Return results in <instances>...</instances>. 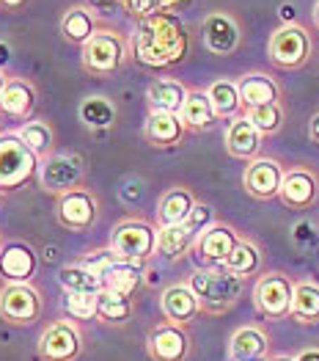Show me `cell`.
Listing matches in <instances>:
<instances>
[{
  "label": "cell",
  "instance_id": "cell-1",
  "mask_svg": "<svg viewBox=\"0 0 319 361\" xmlns=\"http://www.w3.org/2000/svg\"><path fill=\"white\" fill-rule=\"evenodd\" d=\"M132 50L135 59L151 69L179 63L190 50V33L184 20L174 11H157L141 20L132 36Z\"/></svg>",
  "mask_w": 319,
  "mask_h": 361
},
{
  "label": "cell",
  "instance_id": "cell-2",
  "mask_svg": "<svg viewBox=\"0 0 319 361\" xmlns=\"http://www.w3.org/2000/svg\"><path fill=\"white\" fill-rule=\"evenodd\" d=\"M187 284L199 295L204 314H226L245 293V279L234 276L226 268H199Z\"/></svg>",
  "mask_w": 319,
  "mask_h": 361
},
{
  "label": "cell",
  "instance_id": "cell-3",
  "mask_svg": "<svg viewBox=\"0 0 319 361\" xmlns=\"http://www.w3.org/2000/svg\"><path fill=\"white\" fill-rule=\"evenodd\" d=\"M157 238H160V229H154L149 221L130 218V221H121L113 229L111 248L127 262L146 265L157 251Z\"/></svg>",
  "mask_w": 319,
  "mask_h": 361
},
{
  "label": "cell",
  "instance_id": "cell-4",
  "mask_svg": "<svg viewBox=\"0 0 319 361\" xmlns=\"http://www.w3.org/2000/svg\"><path fill=\"white\" fill-rule=\"evenodd\" d=\"M39 157L25 147V141L17 133L0 135V188L17 190L36 174Z\"/></svg>",
  "mask_w": 319,
  "mask_h": 361
},
{
  "label": "cell",
  "instance_id": "cell-5",
  "mask_svg": "<svg viewBox=\"0 0 319 361\" xmlns=\"http://www.w3.org/2000/svg\"><path fill=\"white\" fill-rule=\"evenodd\" d=\"M44 312L42 293L33 284L23 281H6L0 290V317L8 326H33Z\"/></svg>",
  "mask_w": 319,
  "mask_h": 361
},
{
  "label": "cell",
  "instance_id": "cell-6",
  "mask_svg": "<svg viewBox=\"0 0 319 361\" xmlns=\"http://www.w3.org/2000/svg\"><path fill=\"white\" fill-rule=\"evenodd\" d=\"M292 298H294V281L287 273H264L254 287V306L267 320L292 317Z\"/></svg>",
  "mask_w": 319,
  "mask_h": 361
},
{
  "label": "cell",
  "instance_id": "cell-7",
  "mask_svg": "<svg viewBox=\"0 0 319 361\" xmlns=\"http://www.w3.org/2000/svg\"><path fill=\"white\" fill-rule=\"evenodd\" d=\"M124 59H127V44L113 30H96L83 44V53H80L83 69L91 75H99V78L113 75L124 63Z\"/></svg>",
  "mask_w": 319,
  "mask_h": 361
},
{
  "label": "cell",
  "instance_id": "cell-8",
  "mask_svg": "<svg viewBox=\"0 0 319 361\" xmlns=\"http://www.w3.org/2000/svg\"><path fill=\"white\" fill-rule=\"evenodd\" d=\"M83 353V334L75 320H56L39 336V356L44 361H77Z\"/></svg>",
  "mask_w": 319,
  "mask_h": 361
},
{
  "label": "cell",
  "instance_id": "cell-9",
  "mask_svg": "<svg viewBox=\"0 0 319 361\" xmlns=\"http://www.w3.org/2000/svg\"><path fill=\"white\" fill-rule=\"evenodd\" d=\"M267 53H270V61L281 69H297L303 66L308 56H311V39L306 28L300 25H281L270 36V44H267Z\"/></svg>",
  "mask_w": 319,
  "mask_h": 361
},
{
  "label": "cell",
  "instance_id": "cell-10",
  "mask_svg": "<svg viewBox=\"0 0 319 361\" xmlns=\"http://www.w3.org/2000/svg\"><path fill=\"white\" fill-rule=\"evenodd\" d=\"M190 331L187 326H176V323H160L154 326L146 336V353L151 361H184L190 356Z\"/></svg>",
  "mask_w": 319,
  "mask_h": 361
},
{
  "label": "cell",
  "instance_id": "cell-11",
  "mask_svg": "<svg viewBox=\"0 0 319 361\" xmlns=\"http://www.w3.org/2000/svg\"><path fill=\"white\" fill-rule=\"evenodd\" d=\"M56 215H58L61 226H66L69 232H88L96 224L99 204H96L94 193H88L83 188H75V190H66L58 196Z\"/></svg>",
  "mask_w": 319,
  "mask_h": 361
},
{
  "label": "cell",
  "instance_id": "cell-12",
  "mask_svg": "<svg viewBox=\"0 0 319 361\" xmlns=\"http://www.w3.org/2000/svg\"><path fill=\"white\" fill-rule=\"evenodd\" d=\"M83 182V160L77 154H50L42 160V185L50 193L75 190Z\"/></svg>",
  "mask_w": 319,
  "mask_h": 361
},
{
  "label": "cell",
  "instance_id": "cell-13",
  "mask_svg": "<svg viewBox=\"0 0 319 361\" xmlns=\"http://www.w3.org/2000/svg\"><path fill=\"white\" fill-rule=\"evenodd\" d=\"M281 182H284V169L278 160L273 157H256L248 163L245 174H242V185L254 199H275L281 193Z\"/></svg>",
  "mask_w": 319,
  "mask_h": 361
},
{
  "label": "cell",
  "instance_id": "cell-14",
  "mask_svg": "<svg viewBox=\"0 0 319 361\" xmlns=\"http://www.w3.org/2000/svg\"><path fill=\"white\" fill-rule=\"evenodd\" d=\"M239 243V235L226 224H212L201 238L196 240V257L206 268H223L234 248Z\"/></svg>",
  "mask_w": 319,
  "mask_h": 361
},
{
  "label": "cell",
  "instance_id": "cell-15",
  "mask_svg": "<svg viewBox=\"0 0 319 361\" xmlns=\"http://www.w3.org/2000/svg\"><path fill=\"white\" fill-rule=\"evenodd\" d=\"M36 268H39V257L30 243L11 240L0 248V273L6 276V281L30 284L36 276Z\"/></svg>",
  "mask_w": 319,
  "mask_h": 361
},
{
  "label": "cell",
  "instance_id": "cell-16",
  "mask_svg": "<svg viewBox=\"0 0 319 361\" xmlns=\"http://www.w3.org/2000/svg\"><path fill=\"white\" fill-rule=\"evenodd\" d=\"M160 309L163 317L176 326H190L199 314H201V301L199 295L190 290V284H171L168 290H163L160 295Z\"/></svg>",
  "mask_w": 319,
  "mask_h": 361
},
{
  "label": "cell",
  "instance_id": "cell-17",
  "mask_svg": "<svg viewBox=\"0 0 319 361\" xmlns=\"http://www.w3.org/2000/svg\"><path fill=\"white\" fill-rule=\"evenodd\" d=\"M204 44L209 53L215 56H232L234 50L239 47V25L237 20L223 14V11H215L204 20Z\"/></svg>",
  "mask_w": 319,
  "mask_h": 361
},
{
  "label": "cell",
  "instance_id": "cell-18",
  "mask_svg": "<svg viewBox=\"0 0 319 361\" xmlns=\"http://www.w3.org/2000/svg\"><path fill=\"white\" fill-rule=\"evenodd\" d=\"M281 202L292 207V210H308L319 196V185L317 177L306 169H294V171H287L284 174V182H281Z\"/></svg>",
  "mask_w": 319,
  "mask_h": 361
},
{
  "label": "cell",
  "instance_id": "cell-19",
  "mask_svg": "<svg viewBox=\"0 0 319 361\" xmlns=\"http://www.w3.org/2000/svg\"><path fill=\"white\" fill-rule=\"evenodd\" d=\"M184 124L179 119V114H165V111H151L146 116L144 124V138L151 147H160V149H168L182 144L184 138Z\"/></svg>",
  "mask_w": 319,
  "mask_h": 361
},
{
  "label": "cell",
  "instance_id": "cell-20",
  "mask_svg": "<svg viewBox=\"0 0 319 361\" xmlns=\"http://www.w3.org/2000/svg\"><path fill=\"white\" fill-rule=\"evenodd\" d=\"M261 138L264 135L256 130L254 121L248 116H237L226 130V149L232 157H239V160H256L261 149Z\"/></svg>",
  "mask_w": 319,
  "mask_h": 361
},
{
  "label": "cell",
  "instance_id": "cell-21",
  "mask_svg": "<svg viewBox=\"0 0 319 361\" xmlns=\"http://www.w3.org/2000/svg\"><path fill=\"white\" fill-rule=\"evenodd\" d=\"M270 339L261 326H242L229 339V361H256L267 359Z\"/></svg>",
  "mask_w": 319,
  "mask_h": 361
},
{
  "label": "cell",
  "instance_id": "cell-22",
  "mask_svg": "<svg viewBox=\"0 0 319 361\" xmlns=\"http://www.w3.org/2000/svg\"><path fill=\"white\" fill-rule=\"evenodd\" d=\"M239 97H242V108H261V105H273L281 99V89L273 78L261 75V72H251L245 75L239 83Z\"/></svg>",
  "mask_w": 319,
  "mask_h": 361
},
{
  "label": "cell",
  "instance_id": "cell-23",
  "mask_svg": "<svg viewBox=\"0 0 319 361\" xmlns=\"http://www.w3.org/2000/svg\"><path fill=\"white\" fill-rule=\"evenodd\" d=\"M36 111V89L28 80H8L0 94V114L11 119H28Z\"/></svg>",
  "mask_w": 319,
  "mask_h": 361
},
{
  "label": "cell",
  "instance_id": "cell-24",
  "mask_svg": "<svg viewBox=\"0 0 319 361\" xmlns=\"http://www.w3.org/2000/svg\"><path fill=\"white\" fill-rule=\"evenodd\" d=\"M199 202L193 199V193L187 188H171L168 193H163L160 207H157V224L160 226H174L184 224L190 218V212Z\"/></svg>",
  "mask_w": 319,
  "mask_h": 361
},
{
  "label": "cell",
  "instance_id": "cell-25",
  "mask_svg": "<svg viewBox=\"0 0 319 361\" xmlns=\"http://www.w3.org/2000/svg\"><path fill=\"white\" fill-rule=\"evenodd\" d=\"M179 119H182V124L187 130H193V133L209 130L215 124V119H218L209 94L206 91H190L187 99H184V105H182V111H179Z\"/></svg>",
  "mask_w": 319,
  "mask_h": 361
},
{
  "label": "cell",
  "instance_id": "cell-26",
  "mask_svg": "<svg viewBox=\"0 0 319 361\" xmlns=\"http://www.w3.org/2000/svg\"><path fill=\"white\" fill-rule=\"evenodd\" d=\"M190 91L184 89L179 80L171 78H163V80H154L149 91H146V99L151 105V111H165V114H179L184 99H187Z\"/></svg>",
  "mask_w": 319,
  "mask_h": 361
},
{
  "label": "cell",
  "instance_id": "cell-27",
  "mask_svg": "<svg viewBox=\"0 0 319 361\" xmlns=\"http://www.w3.org/2000/svg\"><path fill=\"white\" fill-rule=\"evenodd\" d=\"M144 281V265L138 262H127V259H118L111 271L102 276V290H111L118 295H130L141 287Z\"/></svg>",
  "mask_w": 319,
  "mask_h": 361
},
{
  "label": "cell",
  "instance_id": "cell-28",
  "mask_svg": "<svg viewBox=\"0 0 319 361\" xmlns=\"http://www.w3.org/2000/svg\"><path fill=\"white\" fill-rule=\"evenodd\" d=\"M199 240V235L187 226V224H174V226H160V238H157V254H163L165 259H179L184 257Z\"/></svg>",
  "mask_w": 319,
  "mask_h": 361
},
{
  "label": "cell",
  "instance_id": "cell-29",
  "mask_svg": "<svg viewBox=\"0 0 319 361\" xmlns=\"http://www.w3.org/2000/svg\"><path fill=\"white\" fill-rule=\"evenodd\" d=\"M58 284L63 287L66 295H96L102 293V281L88 271L83 262H75V265H63L58 271Z\"/></svg>",
  "mask_w": 319,
  "mask_h": 361
},
{
  "label": "cell",
  "instance_id": "cell-30",
  "mask_svg": "<svg viewBox=\"0 0 319 361\" xmlns=\"http://www.w3.org/2000/svg\"><path fill=\"white\" fill-rule=\"evenodd\" d=\"M209 99H212V108L218 114V119H237L239 111H242V97H239V86L232 80H215L209 89Z\"/></svg>",
  "mask_w": 319,
  "mask_h": 361
},
{
  "label": "cell",
  "instance_id": "cell-31",
  "mask_svg": "<svg viewBox=\"0 0 319 361\" xmlns=\"http://www.w3.org/2000/svg\"><path fill=\"white\" fill-rule=\"evenodd\" d=\"M292 317L303 326H311L319 320V284L314 281H300L294 284V298H292Z\"/></svg>",
  "mask_w": 319,
  "mask_h": 361
},
{
  "label": "cell",
  "instance_id": "cell-32",
  "mask_svg": "<svg viewBox=\"0 0 319 361\" xmlns=\"http://www.w3.org/2000/svg\"><path fill=\"white\" fill-rule=\"evenodd\" d=\"M132 317V301L130 295H118L111 290L99 293V303H96V320L108 323V326H124Z\"/></svg>",
  "mask_w": 319,
  "mask_h": 361
},
{
  "label": "cell",
  "instance_id": "cell-33",
  "mask_svg": "<svg viewBox=\"0 0 319 361\" xmlns=\"http://www.w3.org/2000/svg\"><path fill=\"white\" fill-rule=\"evenodd\" d=\"M61 33H63V39H66L69 44H86L88 39L96 33L91 11L83 8V6L69 8V11L63 14V20H61Z\"/></svg>",
  "mask_w": 319,
  "mask_h": 361
},
{
  "label": "cell",
  "instance_id": "cell-34",
  "mask_svg": "<svg viewBox=\"0 0 319 361\" xmlns=\"http://www.w3.org/2000/svg\"><path fill=\"white\" fill-rule=\"evenodd\" d=\"M223 268L239 279H248V276H256L261 268V251L256 243L251 240H239L237 248L229 254V259L223 262Z\"/></svg>",
  "mask_w": 319,
  "mask_h": 361
},
{
  "label": "cell",
  "instance_id": "cell-35",
  "mask_svg": "<svg viewBox=\"0 0 319 361\" xmlns=\"http://www.w3.org/2000/svg\"><path fill=\"white\" fill-rule=\"evenodd\" d=\"M80 119L91 130H108L116 121V108L105 97H86L80 102Z\"/></svg>",
  "mask_w": 319,
  "mask_h": 361
},
{
  "label": "cell",
  "instance_id": "cell-36",
  "mask_svg": "<svg viewBox=\"0 0 319 361\" xmlns=\"http://www.w3.org/2000/svg\"><path fill=\"white\" fill-rule=\"evenodd\" d=\"M17 135L25 141V147H28L36 157H42V160L50 157L53 144H56V135H53V127H50L47 121H25Z\"/></svg>",
  "mask_w": 319,
  "mask_h": 361
},
{
  "label": "cell",
  "instance_id": "cell-37",
  "mask_svg": "<svg viewBox=\"0 0 319 361\" xmlns=\"http://www.w3.org/2000/svg\"><path fill=\"white\" fill-rule=\"evenodd\" d=\"M245 116L256 124V130H259L261 135H273V133H278L284 127V108H281V102L251 108Z\"/></svg>",
  "mask_w": 319,
  "mask_h": 361
},
{
  "label": "cell",
  "instance_id": "cell-38",
  "mask_svg": "<svg viewBox=\"0 0 319 361\" xmlns=\"http://www.w3.org/2000/svg\"><path fill=\"white\" fill-rule=\"evenodd\" d=\"M96 303H99V293L96 295H66L63 298V309L69 312L72 320H94L96 317Z\"/></svg>",
  "mask_w": 319,
  "mask_h": 361
},
{
  "label": "cell",
  "instance_id": "cell-39",
  "mask_svg": "<svg viewBox=\"0 0 319 361\" xmlns=\"http://www.w3.org/2000/svg\"><path fill=\"white\" fill-rule=\"evenodd\" d=\"M118 259H121V257H118L113 248H99V251H91V254H88L86 259H83V265L102 281V276L111 271Z\"/></svg>",
  "mask_w": 319,
  "mask_h": 361
},
{
  "label": "cell",
  "instance_id": "cell-40",
  "mask_svg": "<svg viewBox=\"0 0 319 361\" xmlns=\"http://www.w3.org/2000/svg\"><path fill=\"white\" fill-rule=\"evenodd\" d=\"M121 8L130 14V17H138L146 20L157 11H163V0H121Z\"/></svg>",
  "mask_w": 319,
  "mask_h": 361
},
{
  "label": "cell",
  "instance_id": "cell-41",
  "mask_svg": "<svg viewBox=\"0 0 319 361\" xmlns=\"http://www.w3.org/2000/svg\"><path fill=\"white\" fill-rule=\"evenodd\" d=\"M184 224H187V226L201 238L204 232L212 226V207H209V204H196L193 212H190V218H187Z\"/></svg>",
  "mask_w": 319,
  "mask_h": 361
},
{
  "label": "cell",
  "instance_id": "cell-42",
  "mask_svg": "<svg viewBox=\"0 0 319 361\" xmlns=\"http://www.w3.org/2000/svg\"><path fill=\"white\" fill-rule=\"evenodd\" d=\"M294 361H319V348H306V350H300Z\"/></svg>",
  "mask_w": 319,
  "mask_h": 361
},
{
  "label": "cell",
  "instance_id": "cell-43",
  "mask_svg": "<svg viewBox=\"0 0 319 361\" xmlns=\"http://www.w3.org/2000/svg\"><path fill=\"white\" fill-rule=\"evenodd\" d=\"M308 133H311V141L314 144H319V114L311 119V127H308Z\"/></svg>",
  "mask_w": 319,
  "mask_h": 361
},
{
  "label": "cell",
  "instance_id": "cell-44",
  "mask_svg": "<svg viewBox=\"0 0 319 361\" xmlns=\"http://www.w3.org/2000/svg\"><path fill=\"white\" fill-rule=\"evenodd\" d=\"M28 0H0V6H6V8H11V11H17V8H23Z\"/></svg>",
  "mask_w": 319,
  "mask_h": 361
},
{
  "label": "cell",
  "instance_id": "cell-45",
  "mask_svg": "<svg viewBox=\"0 0 319 361\" xmlns=\"http://www.w3.org/2000/svg\"><path fill=\"white\" fill-rule=\"evenodd\" d=\"M94 8H108V6H113V3H121V0H88Z\"/></svg>",
  "mask_w": 319,
  "mask_h": 361
},
{
  "label": "cell",
  "instance_id": "cell-46",
  "mask_svg": "<svg viewBox=\"0 0 319 361\" xmlns=\"http://www.w3.org/2000/svg\"><path fill=\"white\" fill-rule=\"evenodd\" d=\"M8 59H11V56H8V47L0 42V66H6V63H8Z\"/></svg>",
  "mask_w": 319,
  "mask_h": 361
},
{
  "label": "cell",
  "instance_id": "cell-47",
  "mask_svg": "<svg viewBox=\"0 0 319 361\" xmlns=\"http://www.w3.org/2000/svg\"><path fill=\"white\" fill-rule=\"evenodd\" d=\"M182 3H187V0H163V11H171V8L182 6Z\"/></svg>",
  "mask_w": 319,
  "mask_h": 361
},
{
  "label": "cell",
  "instance_id": "cell-48",
  "mask_svg": "<svg viewBox=\"0 0 319 361\" xmlns=\"http://www.w3.org/2000/svg\"><path fill=\"white\" fill-rule=\"evenodd\" d=\"M292 11H294L292 6H281V14H284V20H292Z\"/></svg>",
  "mask_w": 319,
  "mask_h": 361
},
{
  "label": "cell",
  "instance_id": "cell-49",
  "mask_svg": "<svg viewBox=\"0 0 319 361\" xmlns=\"http://www.w3.org/2000/svg\"><path fill=\"white\" fill-rule=\"evenodd\" d=\"M270 361H294V356H273Z\"/></svg>",
  "mask_w": 319,
  "mask_h": 361
},
{
  "label": "cell",
  "instance_id": "cell-50",
  "mask_svg": "<svg viewBox=\"0 0 319 361\" xmlns=\"http://www.w3.org/2000/svg\"><path fill=\"white\" fill-rule=\"evenodd\" d=\"M314 23H317V28H319V3L314 6Z\"/></svg>",
  "mask_w": 319,
  "mask_h": 361
},
{
  "label": "cell",
  "instance_id": "cell-51",
  "mask_svg": "<svg viewBox=\"0 0 319 361\" xmlns=\"http://www.w3.org/2000/svg\"><path fill=\"white\" fill-rule=\"evenodd\" d=\"M6 83H8V80H6V78H3V72H0V94H3V89H6Z\"/></svg>",
  "mask_w": 319,
  "mask_h": 361
},
{
  "label": "cell",
  "instance_id": "cell-52",
  "mask_svg": "<svg viewBox=\"0 0 319 361\" xmlns=\"http://www.w3.org/2000/svg\"><path fill=\"white\" fill-rule=\"evenodd\" d=\"M256 361H270V359H256Z\"/></svg>",
  "mask_w": 319,
  "mask_h": 361
},
{
  "label": "cell",
  "instance_id": "cell-53",
  "mask_svg": "<svg viewBox=\"0 0 319 361\" xmlns=\"http://www.w3.org/2000/svg\"><path fill=\"white\" fill-rule=\"evenodd\" d=\"M0 196H3V188H0Z\"/></svg>",
  "mask_w": 319,
  "mask_h": 361
},
{
  "label": "cell",
  "instance_id": "cell-54",
  "mask_svg": "<svg viewBox=\"0 0 319 361\" xmlns=\"http://www.w3.org/2000/svg\"><path fill=\"white\" fill-rule=\"evenodd\" d=\"M0 248H3V245H0Z\"/></svg>",
  "mask_w": 319,
  "mask_h": 361
}]
</instances>
